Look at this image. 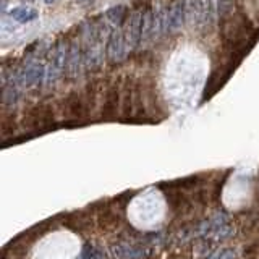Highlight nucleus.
<instances>
[{
	"label": "nucleus",
	"instance_id": "2",
	"mask_svg": "<svg viewBox=\"0 0 259 259\" xmlns=\"http://www.w3.org/2000/svg\"><path fill=\"white\" fill-rule=\"evenodd\" d=\"M47 68L39 60H28L16 73V81L21 88H36L46 81Z\"/></svg>",
	"mask_w": 259,
	"mask_h": 259
},
{
	"label": "nucleus",
	"instance_id": "11",
	"mask_svg": "<svg viewBox=\"0 0 259 259\" xmlns=\"http://www.w3.org/2000/svg\"><path fill=\"white\" fill-rule=\"evenodd\" d=\"M105 16L107 20L113 24L115 28H120L121 24H125L126 18H128V13H126V7L125 5H117V7H112L105 12Z\"/></svg>",
	"mask_w": 259,
	"mask_h": 259
},
{
	"label": "nucleus",
	"instance_id": "8",
	"mask_svg": "<svg viewBox=\"0 0 259 259\" xmlns=\"http://www.w3.org/2000/svg\"><path fill=\"white\" fill-rule=\"evenodd\" d=\"M65 112L71 118H81L86 112V102L79 93H71L65 99Z\"/></svg>",
	"mask_w": 259,
	"mask_h": 259
},
{
	"label": "nucleus",
	"instance_id": "7",
	"mask_svg": "<svg viewBox=\"0 0 259 259\" xmlns=\"http://www.w3.org/2000/svg\"><path fill=\"white\" fill-rule=\"evenodd\" d=\"M113 253H115L118 259H148L151 254L149 249L128 245V243H120V245H117L113 248Z\"/></svg>",
	"mask_w": 259,
	"mask_h": 259
},
{
	"label": "nucleus",
	"instance_id": "9",
	"mask_svg": "<svg viewBox=\"0 0 259 259\" xmlns=\"http://www.w3.org/2000/svg\"><path fill=\"white\" fill-rule=\"evenodd\" d=\"M118 102H120V91L117 86H112L107 94H105V101H104V109L102 113L105 117H113L117 113L118 109Z\"/></svg>",
	"mask_w": 259,
	"mask_h": 259
},
{
	"label": "nucleus",
	"instance_id": "15",
	"mask_svg": "<svg viewBox=\"0 0 259 259\" xmlns=\"http://www.w3.org/2000/svg\"><path fill=\"white\" fill-rule=\"evenodd\" d=\"M93 2H94V0H76V4H79V5H89Z\"/></svg>",
	"mask_w": 259,
	"mask_h": 259
},
{
	"label": "nucleus",
	"instance_id": "1",
	"mask_svg": "<svg viewBox=\"0 0 259 259\" xmlns=\"http://www.w3.org/2000/svg\"><path fill=\"white\" fill-rule=\"evenodd\" d=\"M68 46L65 40H59L51 52V59H49V67L46 73V86H54L60 76L65 73V67H67V55H68Z\"/></svg>",
	"mask_w": 259,
	"mask_h": 259
},
{
	"label": "nucleus",
	"instance_id": "12",
	"mask_svg": "<svg viewBox=\"0 0 259 259\" xmlns=\"http://www.w3.org/2000/svg\"><path fill=\"white\" fill-rule=\"evenodd\" d=\"M79 259H105V253L101 248H96L93 245H86L79 254Z\"/></svg>",
	"mask_w": 259,
	"mask_h": 259
},
{
	"label": "nucleus",
	"instance_id": "5",
	"mask_svg": "<svg viewBox=\"0 0 259 259\" xmlns=\"http://www.w3.org/2000/svg\"><path fill=\"white\" fill-rule=\"evenodd\" d=\"M83 65H84V51L81 49L79 40L75 39V40H71L68 46L67 67H65V73H67L70 81H75L78 78Z\"/></svg>",
	"mask_w": 259,
	"mask_h": 259
},
{
	"label": "nucleus",
	"instance_id": "4",
	"mask_svg": "<svg viewBox=\"0 0 259 259\" xmlns=\"http://www.w3.org/2000/svg\"><path fill=\"white\" fill-rule=\"evenodd\" d=\"M128 51L123 29L113 28L110 31V36L107 37V46H105V59L110 63H118L125 59V54Z\"/></svg>",
	"mask_w": 259,
	"mask_h": 259
},
{
	"label": "nucleus",
	"instance_id": "13",
	"mask_svg": "<svg viewBox=\"0 0 259 259\" xmlns=\"http://www.w3.org/2000/svg\"><path fill=\"white\" fill-rule=\"evenodd\" d=\"M215 259H237V254H235L233 249H224L217 254Z\"/></svg>",
	"mask_w": 259,
	"mask_h": 259
},
{
	"label": "nucleus",
	"instance_id": "16",
	"mask_svg": "<svg viewBox=\"0 0 259 259\" xmlns=\"http://www.w3.org/2000/svg\"><path fill=\"white\" fill-rule=\"evenodd\" d=\"M44 2H46L47 5H51V4H55V2H57V0H44Z\"/></svg>",
	"mask_w": 259,
	"mask_h": 259
},
{
	"label": "nucleus",
	"instance_id": "3",
	"mask_svg": "<svg viewBox=\"0 0 259 259\" xmlns=\"http://www.w3.org/2000/svg\"><path fill=\"white\" fill-rule=\"evenodd\" d=\"M143 13L144 8H136L132 15L128 16L125 21L123 28V36L128 51H133L138 47V44L141 42V34H143Z\"/></svg>",
	"mask_w": 259,
	"mask_h": 259
},
{
	"label": "nucleus",
	"instance_id": "6",
	"mask_svg": "<svg viewBox=\"0 0 259 259\" xmlns=\"http://www.w3.org/2000/svg\"><path fill=\"white\" fill-rule=\"evenodd\" d=\"M186 20V0H174L167 12V32H177L182 29Z\"/></svg>",
	"mask_w": 259,
	"mask_h": 259
},
{
	"label": "nucleus",
	"instance_id": "10",
	"mask_svg": "<svg viewBox=\"0 0 259 259\" xmlns=\"http://www.w3.org/2000/svg\"><path fill=\"white\" fill-rule=\"evenodd\" d=\"M10 16L18 23H29V21H34L39 16V13L36 8H31V7H13L10 10Z\"/></svg>",
	"mask_w": 259,
	"mask_h": 259
},
{
	"label": "nucleus",
	"instance_id": "14",
	"mask_svg": "<svg viewBox=\"0 0 259 259\" xmlns=\"http://www.w3.org/2000/svg\"><path fill=\"white\" fill-rule=\"evenodd\" d=\"M219 5H221V10L224 12L225 8L230 5V0H219Z\"/></svg>",
	"mask_w": 259,
	"mask_h": 259
}]
</instances>
